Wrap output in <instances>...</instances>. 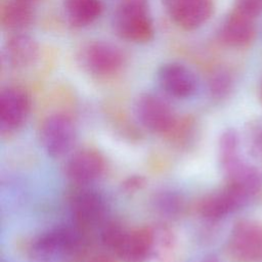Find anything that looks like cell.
Instances as JSON below:
<instances>
[{"label": "cell", "mask_w": 262, "mask_h": 262, "mask_svg": "<svg viewBox=\"0 0 262 262\" xmlns=\"http://www.w3.org/2000/svg\"><path fill=\"white\" fill-rule=\"evenodd\" d=\"M113 25L117 35L129 42L145 43L155 34L145 0H124L114 13Z\"/></svg>", "instance_id": "1"}, {"label": "cell", "mask_w": 262, "mask_h": 262, "mask_svg": "<svg viewBox=\"0 0 262 262\" xmlns=\"http://www.w3.org/2000/svg\"><path fill=\"white\" fill-rule=\"evenodd\" d=\"M78 58L84 70L99 77L113 76L124 64V54L121 49L105 41L87 43L81 48Z\"/></svg>", "instance_id": "2"}, {"label": "cell", "mask_w": 262, "mask_h": 262, "mask_svg": "<svg viewBox=\"0 0 262 262\" xmlns=\"http://www.w3.org/2000/svg\"><path fill=\"white\" fill-rule=\"evenodd\" d=\"M227 251L235 262L262 261V224L252 220L237 222L231 230Z\"/></svg>", "instance_id": "3"}, {"label": "cell", "mask_w": 262, "mask_h": 262, "mask_svg": "<svg viewBox=\"0 0 262 262\" xmlns=\"http://www.w3.org/2000/svg\"><path fill=\"white\" fill-rule=\"evenodd\" d=\"M135 114L143 127L159 134L171 133L177 122L170 105L151 93H144L137 98Z\"/></svg>", "instance_id": "4"}, {"label": "cell", "mask_w": 262, "mask_h": 262, "mask_svg": "<svg viewBox=\"0 0 262 262\" xmlns=\"http://www.w3.org/2000/svg\"><path fill=\"white\" fill-rule=\"evenodd\" d=\"M40 136L47 155L51 158H60L74 145L76 128L69 116L55 114L43 122Z\"/></svg>", "instance_id": "5"}, {"label": "cell", "mask_w": 262, "mask_h": 262, "mask_svg": "<svg viewBox=\"0 0 262 262\" xmlns=\"http://www.w3.org/2000/svg\"><path fill=\"white\" fill-rule=\"evenodd\" d=\"M170 18L180 28L192 31L205 25L214 11L212 0H163Z\"/></svg>", "instance_id": "6"}, {"label": "cell", "mask_w": 262, "mask_h": 262, "mask_svg": "<svg viewBox=\"0 0 262 262\" xmlns=\"http://www.w3.org/2000/svg\"><path fill=\"white\" fill-rule=\"evenodd\" d=\"M250 199L251 196L241 187L227 182V185L221 191L202 201L199 210L205 219L216 221L244 207Z\"/></svg>", "instance_id": "7"}, {"label": "cell", "mask_w": 262, "mask_h": 262, "mask_svg": "<svg viewBox=\"0 0 262 262\" xmlns=\"http://www.w3.org/2000/svg\"><path fill=\"white\" fill-rule=\"evenodd\" d=\"M158 82L167 94L175 98L190 97L198 89L194 74L179 62L163 64L158 71Z\"/></svg>", "instance_id": "8"}, {"label": "cell", "mask_w": 262, "mask_h": 262, "mask_svg": "<svg viewBox=\"0 0 262 262\" xmlns=\"http://www.w3.org/2000/svg\"><path fill=\"white\" fill-rule=\"evenodd\" d=\"M31 108L30 97L17 87H7L0 94V125L3 131H12L26 121Z\"/></svg>", "instance_id": "9"}, {"label": "cell", "mask_w": 262, "mask_h": 262, "mask_svg": "<svg viewBox=\"0 0 262 262\" xmlns=\"http://www.w3.org/2000/svg\"><path fill=\"white\" fill-rule=\"evenodd\" d=\"M155 251V232L149 227L126 230L115 250L123 262H146Z\"/></svg>", "instance_id": "10"}, {"label": "cell", "mask_w": 262, "mask_h": 262, "mask_svg": "<svg viewBox=\"0 0 262 262\" xmlns=\"http://www.w3.org/2000/svg\"><path fill=\"white\" fill-rule=\"evenodd\" d=\"M79 241V232L75 228L56 227L41 234L34 242L33 252L39 258H49L73 251Z\"/></svg>", "instance_id": "11"}, {"label": "cell", "mask_w": 262, "mask_h": 262, "mask_svg": "<svg viewBox=\"0 0 262 262\" xmlns=\"http://www.w3.org/2000/svg\"><path fill=\"white\" fill-rule=\"evenodd\" d=\"M256 34L254 19L233 9L222 21L219 38L223 44L231 48L248 47Z\"/></svg>", "instance_id": "12"}, {"label": "cell", "mask_w": 262, "mask_h": 262, "mask_svg": "<svg viewBox=\"0 0 262 262\" xmlns=\"http://www.w3.org/2000/svg\"><path fill=\"white\" fill-rule=\"evenodd\" d=\"M104 170V159L96 150L84 149L76 152L67 164V175L76 183L84 184L97 179Z\"/></svg>", "instance_id": "13"}, {"label": "cell", "mask_w": 262, "mask_h": 262, "mask_svg": "<svg viewBox=\"0 0 262 262\" xmlns=\"http://www.w3.org/2000/svg\"><path fill=\"white\" fill-rule=\"evenodd\" d=\"M39 54L37 41L24 33H15L4 45L6 62L14 69H24L35 62Z\"/></svg>", "instance_id": "14"}, {"label": "cell", "mask_w": 262, "mask_h": 262, "mask_svg": "<svg viewBox=\"0 0 262 262\" xmlns=\"http://www.w3.org/2000/svg\"><path fill=\"white\" fill-rule=\"evenodd\" d=\"M71 210L78 225L91 226L102 218L104 202L97 192L83 191L74 198Z\"/></svg>", "instance_id": "15"}, {"label": "cell", "mask_w": 262, "mask_h": 262, "mask_svg": "<svg viewBox=\"0 0 262 262\" xmlns=\"http://www.w3.org/2000/svg\"><path fill=\"white\" fill-rule=\"evenodd\" d=\"M228 182L244 189L251 198L255 195L262 186V176L255 167L244 163L239 157L222 165Z\"/></svg>", "instance_id": "16"}, {"label": "cell", "mask_w": 262, "mask_h": 262, "mask_svg": "<svg viewBox=\"0 0 262 262\" xmlns=\"http://www.w3.org/2000/svg\"><path fill=\"white\" fill-rule=\"evenodd\" d=\"M32 3L26 0H4L0 6V23L3 29L20 33L33 20Z\"/></svg>", "instance_id": "17"}, {"label": "cell", "mask_w": 262, "mask_h": 262, "mask_svg": "<svg viewBox=\"0 0 262 262\" xmlns=\"http://www.w3.org/2000/svg\"><path fill=\"white\" fill-rule=\"evenodd\" d=\"M64 13L75 27H85L95 21L102 12L100 0H64Z\"/></svg>", "instance_id": "18"}, {"label": "cell", "mask_w": 262, "mask_h": 262, "mask_svg": "<svg viewBox=\"0 0 262 262\" xmlns=\"http://www.w3.org/2000/svg\"><path fill=\"white\" fill-rule=\"evenodd\" d=\"M232 77L226 69L219 68L215 70L209 78V90L213 97L223 98L232 88Z\"/></svg>", "instance_id": "19"}, {"label": "cell", "mask_w": 262, "mask_h": 262, "mask_svg": "<svg viewBox=\"0 0 262 262\" xmlns=\"http://www.w3.org/2000/svg\"><path fill=\"white\" fill-rule=\"evenodd\" d=\"M237 146H238V138L235 131L232 129H228L224 131L220 137V143H219L221 164H225L238 157Z\"/></svg>", "instance_id": "20"}, {"label": "cell", "mask_w": 262, "mask_h": 262, "mask_svg": "<svg viewBox=\"0 0 262 262\" xmlns=\"http://www.w3.org/2000/svg\"><path fill=\"white\" fill-rule=\"evenodd\" d=\"M125 232H126V229L122 228L120 225L116 223L107 224L103 228L101 233V239L103 245L115 252Z\"/></svg>", "instance_id": "21"}, {"label": "cell", "mask_w": 262, "mask_h": 262, "mask_svg": "<svg viewBox=\"0 0 262 262\" xmlns=\"http://www.w3.org/2000/svg\"><path fill=\"white\" fill-rule=\"evenodd\" d=\"M233 9L255 19L262 13V0H235Z\"/></svg>", "instance_id": "22"}, {"label": "cell", "mask_w": 262, "mask_h": 262, "mask_svg": "<svg viewBox=\"0 0 262 262\" xmlns=\"http://www.w3.org/2000/svg\"><path fill=\"white\" fill-rule=\"evenodd\" d=\"M160 203V208L168 214H174L175 212H177L180 208V201L178 198H176L175 195H163L162 198H160L159 200Z\"/></svg>", "instance_id": "23"}, {"label": "cell", "mask_w": 262, "mask_h": 262, "mask_svg": "<svg viewBox=\"0 0 262 262\" xmlns=\"http://www.w3.org/2000/svg\"><path fill=\"white\" fill-rule=\"evenodd\" d=\"M144 185V179L140 176H134L128 178L124 182V188L128 191H135Z\"/></svg>", "instance_id": "24"}, {"label": "cell", "mask_w": 262, "mask_h": 262, "mask_svg": "<svg viewBox=\"0 0 262 262\" xmlns=\"http://www.w3.org/2000/svg\"><path fill=\"white\" fill-rule=\"evenodd\" d=\"M88 262H114L111 258L105 257V256H98V257H94L91 260H89Z\"/></svg>", "instance_id": "25"}, {"label": "cell", "mask_w": 262, "mask_h": 262, "mask_svg": "<svg viewBox=\"0 0 262 262\" xmlns=\"http://www.w3.org/2000/svg\"><path fill=\"white\" fill-rule=\"evenodd\" d=\"M204 262H218V260L215 257H209L206 260H204Z\"/></svg>", "instance_id": "26"}, {"label": "cell", "mask_w": 262, "mask_h": 262, "mask_svg": "<svg viewBox=\"0 0 262 262\" xmlns=\"http://www.w3.org/2000/svg\"><path fill=\"white\" fill-rule=\"evenodd\" d=\"M26 1H28V2H31V3H32V2H34V1H37V0H26Z\"/></svg>", "instance_id": "27"}]
</instances>
